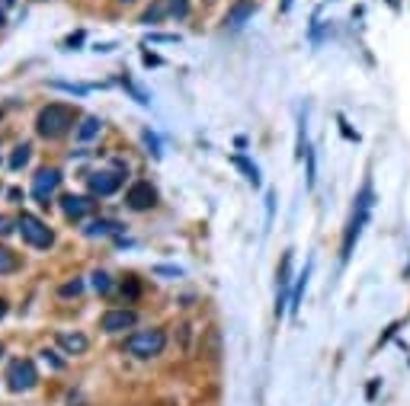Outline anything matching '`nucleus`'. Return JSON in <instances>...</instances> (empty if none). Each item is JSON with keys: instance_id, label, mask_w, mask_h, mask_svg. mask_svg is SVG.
Listing matches in <instances>:
<instances>
[{"instance_id": "f257e3e1", "label": "nucleus", "mask_w": 410, "mask_h": 406, "mask_svg": "<svg viewBox=\"0 0 410 406\" xmlns=\"http://www.w3.org/2000/svg\"><path fill=\"white\" fill-rule=\"evenodd\" d=\"M77 122V113L71 109V106L64 103H48L45 109H38L36 115V131L42 138H48V141H55V138H64L74 128Z\"/></svg>"}, {"instance_id": "f03ea898", "label": "nucleus", "mask_w": 410, "mask_h": 406, "mask_svg": "<svg viewBox=\"0 0 410 406\" xmlns=\"http://www.w3.org/2000/svg\"><path fill=\"white\" fill-rule=\"evenodd\" d=\"M369 211H372V186L365 182L362 192H359V198H356V208H353L350 224H346V237H343V263L350 259L353 247H356V240H359V233H362L365 221H369Z\"/></svg>"}, {"instance_id": "7ed1b4c3", "label": "nucleus", "mask_w": 410, "mask_h": 406, "mask_svg": "<svg viewBox=\"0 0 410 406\" xmlns=\"http://www.w3.org/2000/svg\"><path fill=\"white\" fill-rule=\"evenodd\" d=\"M167 346V333L151 326V330H138L125 339V352L135 355V358H157Z\"/></svg>"}, {"instance_id": "20e7f679", "label": "nucleus", "mask_w": 410, "mask_h": 406, "mask_svg": "<svg viewBox=\"0 0 410 406\" xmlns=\"http://www.w3.org/2000/svg\"><path fill=\"white\" fill-rule=\"evenodd\" d=\"M16 227H20V233H23V240L29 243V247H36V249H48L55 243L52 227H48L42 218L29 215V211H23V215L16 218Z\"/></svg>"}, {"instance_id": "39448f33", "label": "nucleus", "mask_w": 410, "mask_h": 406, "mask_svg": "<svg viewBox=\"0 0 410 406\" xmlns=\"http://www.w3.org/2000/svg\"><path fill=\"white\" fill-rule=\"evenodd\" d=\"M38 384V371L36 365H32L29 358H16L10 361V368H7V387L16 393H23V391H32Z\"/></svg>"}, {"instance_id": "423d86ee", "label": "nucleus", "mask_w": 410, "mask_h": 406, "mask_svg": "<svg viewBox=\"0 0 410 406\" xmlns=\"http://www.w3.org/2000/svg\"><path fill=\"white\" fill-rule=\"evenodd\" d=\"M138 324V314L132 307H115V310H106L99 317V330L103 333H125Z\"/></svg>"}, {"instance_id": "0eeeda50", "label": "nucleus", "mask_w": 410, "mask_h": 406, "mask_svg": "<svg viewBox=\"0 0 410 406\" xmlns=\"http://www.w3.org/2000/svg\"><path fill=\"white\" fill-rule=\"evenodd\" d=\"M61 186V170H55V166H42L36 173V180H32V196L38 198L42 205H48V198H52V192Z\"/></svg>"}, {"instance_id": "6e6552de", "label": "nucleus", "mask_w": 410, "mask_h": 406, "mask_svg": "<svg viewBox=\"0 0 410 406\" xmlns=\"http://www.w3.org/2000/svg\"><path fill=\"white\" fill-rule=\"evenodd\" d=\"M125 205H129L132 211H148L157 205V189L151 186V182H135V186L125 192Z\"/></svg>"}, {"instance_id": "1a4fd4ad", "label": "nucleus", "mask_w": 410, "mask_h": 406, "mask_svg": "<svg viewBox=\"0 0 410 406\" xmlns=\"http://www.w3.org/2000/svg\"><path fill=\"white\" fill-rule=\"evenodd\" d=\"M87 186H90V192L99 198L113 196L115 189L122 186V170H99V173H90L87 176Z\"/></svg>"}, {"instance_id": "9d476101", "label": "nucleus", "mask_w": 410, "mask_h": 406, "mask_svg": "<svg viewBox=\"0 0 410 406\" xmlns=\"http://www.w3.org/2000/svg\"><path fill=\"white\" fill-rule=\"evenodd\" d=\"M61 211H64V218L80 221V218H87V215L97 211V202L87 198V196H64L61 198Z\"/></svg>"}, {"instance_id": "9b49d317", "label": "nucleus", "mask_w": 410, "mask_h": 406, "mask_svg": "<svg viewBox=\"0 0 410 406\" xmlns=\"http://www.w3.org/2000/svg\"><path fill=\"white\" fill-rule=\"evenodd\" d=\"M257 13V3L253 0H237V3H231L228 16H225V23H228V29H241L250 16Z\"/></svg>"}, {"instance_id": "f8f14e48", "label": "nucleus", "mask_w": 410, "mask_h": 406, "mask_svg": "<svg viewBox=\"0 0 410 406\" xmlns=\"http://www.w3.org/2000/svg\"><path fill=\"white\" fill-rule=\"evenodd\" d=\"M58 346L68 355H84L90 349V339L84 333H58Z\"/></svg>"}, {"instance_id": "ddd939ff", "label": "nucleus", "mask_w": 410, "mask_h": 406, "mask_svg": "<svg viewBox=\"0 0 410 406\" xmlns=\"http://www.w3.org/2000/svg\"><path fill=\"white\" fill-rule=\"evenodd\" d=\"M99 131H103V122H99L97 115H87V119L77 125V141H84V144H87V141H93Z\"/></svg>"}, {"instance_id": "4468645a", "label": "nucleus", "mask_w": 410, "mask_h": 406, "mask_svg": "<svg viewBox=\"0 0 410 406\" xmlns=\"http://www.w3.org/2000/svg\"><path fill=\"white\" fill-rule=\"evenodd\" d=\"M119 231H122V224H115V221H106V218H99V221H93L90 227H84L87 237H109V233H119Z\"/></svg>"}, {"instance_id": "2eb2a0df", "label": "nucleus", "mask_w": 410, "mask_h": 406, "mask_svg": "<svg viewBox=\"0 0 410 406\" xmlns=\"http://www.w3.org/2000/svg\"><path fill=\"white\" fill-rule=\"evenodd\" d=\"M20 269V259H16V253H10L7 247H0V275H10V272Z\"/></svg>"}, {"instance_id": "dca6fc26", "label": "nucleus", "mask_w": 410, "mask_h": 406, "mask_svg": "<svg viewBox=\"0 0 410 406\" xmlns=\"http://www.w3.org/2000/svg\"><path fill=\"white\" fill-rule=\"evenodd\" d=\"M29 157H32V147L29 144H20L13 151V157H10V170H23V166L29 164Z\"/></svg>"}, {"instance_id": "f3484780", "label": "nucleus", "mask_w": 410, "mask_h": 406, "mask_svg": "<svg viewBox=\"0 0 410 406\" xmlns=\"http://www.w3.org/2000/svg\"><path fill=\"white\" fill-rule=\"evenodd\" d=\"M289 275H292V253L282 256V266H279V291H289Z\"/></svg>"}, {"instance_id": "a211bd4d", "label": "nucleus", "mask_w": 410, "mask_h": 406, "mask_svg": "<svg viewBox=\"0 0 410 406\" xmlns=\"http://www.w3.org/2000/svg\"><path fill=\"white\" fill-rule=\"evenodd\" d=\"M308 272H311V266H308V269H304L302 275H298V285L292 288V304H289V307H292V314H295V310H298V304H302V294H304V282H308Z\"/></svg>"}, {"instance_id": "6ab92c4d", "label": "nucleus", "mask_w": 410, "mask_h": 406, "mask_svg": "<svg viewBox=\"0 0 410 406\" xmlns=\"http://www.w3.org/2000/svg\"><path fill=\"white\" fill-rule=\"evenodd\" d=\"M234 164H237V166H241L243 173H247V180H250V182H253V186H260V170H257V166H253V164H250V160H247V157H234Z\"/></svg>"}, {"instance_id": "aec40b11", "label": "nucleus", "mask_w": 410, "mask_h": 406, "mask_svg": "<svg viewBox=\"0 0 410 406\" xmlns=\"http://www.w3.org/2000/svg\"><path fill=\"white\" fill-rule=\"evenodd\" d=\"M167 10L176 20H186V16H190V0H167Z\"/></svg>"}, {"instance_id": "412c9836", "label": "nucleus", "mask_w": 410, "mask_h": 406, "mask_svg": "<svg viewBox=\"0 0 410 406\" xmlns=\"http://www.w3.org/2000/svg\"><path fill=\"white\" fill-rule=\"evenodd\" d=\"M164 13H170V10H167V3H154V7L148 10L145 16H141V23H157V20H160Z\"/></svg>"}, {"instance_id": "4be33fe9", "label": "nucleus", "mask_w": 410, "mask_h": 406, "mask_svg": "<svg viewBox=\"0 0 410 406\" xmlns=\"http://www.w3.org/2000/svg\"><path fill=\"white\" fill-rule=\"evenodd\" d=\"M93 288H97L99 294H106L109 288H113V282H109L106 272H93Z\"/></svg>"}, {"instance_id": "5701e85b", "label": "nucleus", "mask_w": 410, "mask_h": 406, "mask_svg": "<svg viewBox=\"0 0 410 406\" xmlns=\"http://www.w3.org/2000/svg\"><path fill=\"white\" fill-rule=\"evenodd\" d=\"M80 291H84V282H80V279L68 282V285H61V298H77Z\"/></svg>"}, {"instance_id": "b1692460", "label": "nucleus", "mask_w": 410, "mask_h": 406, "mask_svg": "<svg viewBox=\"0 0 410 406\" xmlns=\"http://www.w3.org/2000/svg\"><path fill=\"white\" fill-rule=\"evenodd\" d=\"M138 291H141V285H138L135 275H129V279L122 282V294H125V298H138Z\"/></svg>"}, {"instance_id": "393cba45", "label": "nucleus", "mask_w": 410, "mask_h": 406, "mask_svg": "<svg viewBox=\"0 0 410 406\" xmlns=\"http://www.w3.org/2000/svg\"><path fill=\"white\" fill-rule=\"evenodd\" d=\"M13 7V0H0V26H7V10Z\"/></svg>"}, {"instance_id": "a878e982", "label": "nucleus", "mask_w": 410, "mask_h": 406, "mask_svg": "<svg viewBox=\"0 0 410 406\" xmlns=\"http://www.w3.org/2000/svg\"><path fill=\"white\" fill-rule=\"evenodd\" d=\"M10 233H13V224H10V218L0 215V237H10Z\"/></svg>"}, {"instance_id": "bb28decb", "label": "nucleus", "mask_w": 410, "mask_h": 406, "mask_svg": "<svg viewBox=\"0 0 410 406\" xmlns=\"http://www.w3.org/2000/svg\"><path fill=\"white\" fill-rule=\"evenodd\" d=\"M80 42H84V32H77V36H71V38H68V45H71V48L80 45Z\"/></svg>"}, {"instance_id": "cd10ccee", "label": "nucleus", "mask_w": 410, "mask_h": 406, "mask_svg": "<svg viewBox=\"0 0 410 406\" xmlns=\"http://www.w3.org/2000/svg\"><path fill=\"white\" fill-rule=\"evenodd\" d=\"M7 310H10V307H7V301H3V298H0V320H3V317H7Z\"/></svg>"}, {"instance_id": "c85d7f7f", "label": "nucleus", "mask_w": 410, "mask_h": 406, "mask_svg": "<svg viewBox=\"0 0 410 406\" xmlns=\"http://www.w3.org/2000/svg\"><path fill=\"white\" fill-rule=\"evenodd\" d=\"M0 358H3V342H0Z\"/></svg>"}, {"instance_id": "c756f323", "label": "nucleus", "mask_w": 410, "mask_h": 406, "mask_svg": "<svg viewBox=\"0 0 410 406\" xmlns=\"http://www.w3.org/2000/svg\"><path fill=\"white\" fill-rule=\"evenodd\" d=\"M122 3H132V0H122Z\"/></svg>"}, {"instance_id": "7c9ffc66", "label": "nucleus", "mask_w": 410, "mask_h": 406, "mask_svg": "<svg viewBox=\"0 0 410 406\" xmlns=\"http://www.w3.org/2000/svg\"><path fill=\"white\" fill-rule=\"evenodd\" d=\"M407 275H410V266H407Z\"/></svg>"}]
</instances>
